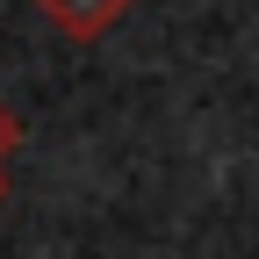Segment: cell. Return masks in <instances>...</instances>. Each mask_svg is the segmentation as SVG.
Returning a JSON list of instances; mask_svg holds the SVG:
<instances>
[{"instance_id":"obj_1","label":"cell","mask_w":259,"mask_h":259,"mask_svg":"<svg viewBox=\"0 0 259 259\" xmlns=\"http://www.w3.org/2000/svg\"><path fill=\"white\" fill-rule=\"evenodd\" d=\"M36 8H44V22H51V29H65V36L94 44V36H108V29L122 22L130 0H36Z\"/></svg>"},{"instance_id":"obj_3","label":"cell","mask_w":259,"mask_h":259,"mask_svg":"<svg viewBox=\"0 0 259 259\" xmlns=\"http://www.w3.org/2000/svg\"><path fill=\"white\" fill-rule=\"evenodd\" d=\"M0 194H8V180H0Z\"/></svg>"},{"instance_id":"obj_2","label":"cell","mask_w":259,"mask_h":259,"mask_svg":"<svg viewBox=\"0 0 259 259\" xmlns=\"http://www.w3.org/2000/svg\"><path fill=\"white\" fill-rule=\"evenodd\" d=\"M15 137H22V122H15L8 108H0V158H8V151H15Z\"/></svg>"}]
</instances>
